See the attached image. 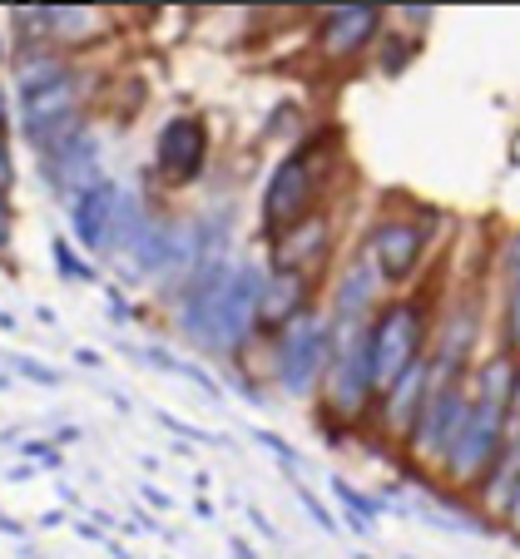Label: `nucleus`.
Returning <instances> with one entry per match:
<instances>
[{"label":"nucleus","instance_id":"nucleus-22","mask_svg":"<svg viewBox=\"0 0 520 559\" xmlns=\"http://www.w3.org/2000/svg\"><path fill=\"white\" fill-rule=\"evenodd\" d=\"M328 486H332V496H338L342 515H357V520H367V525H377L387 510H397L392 500H382V496H371V490L352 486L347 475H328Z\"/></svg>","mask_w":520,"mask_h":559},{"label":"nucleus","instance_id":"nucleus-15","mask_svg":"<svg viewBox=\"0 0 520 559\" xmlns=\"http://www.w3.org/2000/svg\"><path fill=\"white\" fill-rule=\"evenodd\" d=\"M119 193H125V183H115V179L105 174V179H95L85 193H80V199L70 203V233H74V243L85 248L90 258H109Z\"/></svg>","mask_w":520,"mask_h":559},{"label":"nucleus","instance_id":"nucleus-32","mask_svg":"<svg viewBox=\"0 0 520 559\" xmlns=\"http://www.w3.org/2000/svg\"><path fill=\"white\" fill-rule=\"evenodd\" d=\"M11 193H15V148L0 134V199H11Z\"/></svg>","mask_w":520,"mask_h":559},{"label":"nucleus","instance_id":"nucleus-30","mask_svg":"<svg viewBox=\"0 0 520 559\" xmlns=\"http://www.w3.org/2000/svg\"><path fill=\"white\" fill-rule=\"evenodd\" d=\"M228 386H234L244 402H263V386H258V377H248V361L228 367Z\"/></svg>","mask_w":520,"mask_h":559},{"label":"nucleus","instance_id":"nucleus-17","mask_svg":"<svg viewBox=\"0 0 520 559\" xmlns=\"http://www.w3.org/2000/svg\"><path fill=\"white\" fill-rule=\"evenodd\" d=\"M109 35H115L109 11H95V5H45V40L60 45L64 55H80L90 45L109 40Z\"/></svg>","mask_w":520,"mask_h":559},{"label":"nucleus","instance_id":"nucleus-45","mask_svg":"<svg viewBox=\"0 0 520 559\" xmlns=\"http://www.w3.org/2000/svg\"><path fill=\"white\" fill-rule=\"evenodd\" d=\"M402 559H416V555H402Z\"/></svg>","mask_w":520,"mask_h":559},{"label":"nucleus","instance_id":"nucleus-7","mask_svg":"<svg viewBox=\"0 0 520 559\" xmlns=\"http://www.w3.org/2000/svg\"><path fill=\"white\" fill-rule=\"evenodd\" d=\"M15 124H21V139L45 154V148L74 139L80 129H90V80L85 70L64 74L60 85L40 90V95H25L21 109H15Z\"/></svg>","mask_w":520,"mask_h":559},{"label":"nucleus","instance_id":"nucleus-5","mask_svg":"<svg viewBox=\"0 0 520 559\" xmlns=\"http://www.w3.org/2000/svg\"><path fill=\"white\" fill-rule=\"evenodd\" d=\"M268 352V386L287 402H318L322 377H328V361H332V322L328 312H308L297 317L293 328H283L277 337L263 342Z\"/></svg>","mask_w":520,"mask_h":559},{"label":"nucleus","instance_id":"nucleus-3","mask_svg":"<svg viewBox=\"0 0 520 559\" xmlns=\"http://www.w3.org/2000/svg\"><path fill=\"white\" fill-rule=\"evenodd\" d=\"M436 218L446 213L426 209V203L406 199V209H377L362 233V248L371 253L377 273H382L387 287H412L422 283L426 263H432V248H436Z\"/></svg>","mask_w":520,"mask_h":559},{"label":"nucleus","instance_id":"nucleus-19","mask_svg":"<svg viewBox=\"0 0 520 559\" xmlns=\"http://www.w3.org/2000/svg\"><path fill=\"white\" fill-rule=\"evenodd\" d=\"M516 381H520V361L510 352L491 347L486 357L471 367L466 377V391L476 406H491V412H506L510 416V402H516Z\"/></svg>","mask_w":520,"mask_h":559},{"label":"nucleus","instance_id":"nucleus-14","mask_svg":"<svg viewBox=\"0 0 520 559\" xmlns=\"http://www.w3.org/2000/svg\"><path fill=\"white\" fill-rule=\"evenodd\" d=\"M35 158H40L45 189H50L60 203H74L95 179H105V169H99V164H105V144H99L95 124L80 129V134L64 139V144L45 148V154H35Z\"/></svg>","mask_w":520,"mask_h":559},{"label":"nucleus","instance_id":"nucleus-16","mask_svg":"<svg viewBox=\"0 0 520 559\" xmlns=\"http://www.w3.org/2000/svg\"><path fill=\"white\" fill-rule=\"evenodd\" d=\"M322 307V283L297 273H268L263 287V342L277 337L283 328H293L297 317H308Z\"/></svg>","mask_w":520,"mask_h":559},{"label":"nucleus","instance_id":"nucleus-13","mask_svg":"<svg viewBox=\"0 0 520 559\" xmlns=\"http://www.w3.org/2000/svg\"><path fill=\"white\" fill-rule=\"evenodd\" d=\"M382 31H387L382 5H332V11H318V21H312V50H318L322 64L342 70V64L377 50Z\"/></svg>","mask_w":520,"mask_h":559},{"label":"nucleus","instance_id":"nucleus-21","mask_svg":"<svg viewBox=\"0 0 520 559\" xmlns=\"http://www.w3.org/2000/svg\"><path fill=\"white\" fill-rule=\"evenodd\" d=\"M312 134V124H308V115H303V105L297 99H277L273 109H268V119H263V139L268 144H303V139Z\"/></svg>","mask_w":520,"mask_h":559},{"label":"nucleus","instance_id":"nucleus-23","mask_svg":"<svg viewBox=\"0 0 520 559\" xmlns=\"http://www.w3.org/2000/svg\"><path fill=\"white\" fill-rule=\"evenodd\" d=\"M496 347L520 361V277L500 283L496 297Z\"/></svg>","mask_w":520,"mask_h":559},{"label":"nucleus","instance_id":"nucleus-9","mask_svg":"<svg viewBox=\"0 0 520 559\" xmlns=\"http://www.w3.org/2000/svg\"><path fill=\"white\" fill-rule=\"evenodd\" d=\"M506 431H510V416L506 412L476 406V412H471V421H466V431H461V441L451 445L446 465L436 471V475H441V486L457 490L461 500L476 496V490L491 480V471L506 461Z\"/></svg>","mask_w":520,"mask_h":559},{"label":"nucleus","instance_id":"nucleus-12","mask_svg":"<svg viewBox=\"0 0 520 559\" xmlns=\"http://www.w3.org/2000/svg\"><path fill=\"white\" fill-rule=\"evenodd\" d=\"M392 297V287L382 283L377 263H371L367 248H352L342 253V263L328 277V297H322V312H328L332 328H371L377 307Z\"/></svg>","mask_w":520,"mask_h":559},{"label":"nucleus","instance_id":"nucleus-46","mask_svg":"<svg viewBox=\"0 0 520 559\" xmlns=\"http://www.w3.org/2000/svg\"><path fill=\"white\" fill-rule=\"evenodd\" d=\"M0 55H5V45H0Z\"/></svg>","mask_w":520,"mask_h":559},{"label":"nucleus","instance_id":"nucleus-37","mask_svg":"<svg viewBox=\"0 0 520 559\" xmlns=\"http://www.w3.org/2000/svg\"><path fill=\"white\" fill-rule=\"evenodd\" d=\"M0 134L11 139V95H5V85H0Z\"/></svg>","mask_w":520,"mask_h":559},{"label":"nucleus","instance_id":"nucleus-2","mask_svg":"<svg viewBox=\"0 0 520 559\" xmlns=\"http://www.w3.org/2000/svg\"><path fill=\"white\" fill-rule=\"evenodd\" d=\"M436 337V297H426V287L416 293H392L367 328V357H371V381L377 396L392 386L402 371H412L416 361L432 357Z\"/></svg>","mask_w":520,"mask_h":559},{"label":"nucleus","instance_id":"nucleus-11","mask_svg":"<svg viewBox=\"0 0 520 559\" xmlns=\"http://www.w3.org/2000/svg\"><path fill=\"white\" fill-rule=\"evenodd\" d=\"M471 412H476V402H471L466 381H457V386H436L432 381V396H426L422 406V421H416L412 441H406V461H416L422 471H441L446 455H451V445L461 441V431H466ZM441 480V475H436Z\"/></svg>","mask_w":520,"mask_h":559},{"label":"nucleus","instance_id":"nucleus-4","mask_svg":"<svg viewBox=\"0 0 520 559\" xmlns=\"http://www.w3.org/2000/svg\"><path fill=\"white\" fill-rule=\"evenodd\" d=\"M312 416L347 426V431L367 436L371 416H377V381H371V357H367V328H332V361L322 391L312 402Z\"/></svg>","mask_w":520,"mask_h":559},{"label":"nucleus","instance_id":"nucleus-25","mask_svg":"<svg viewBox=\"0 0 520 559\" xmlns=\"http://www.w3.org/2000/svg\"><path fill=\"white\" fill-rule=\"evenodd\" d=\"M491 267H496L500 283L520 277V228H506V233H500V243L491 248Z\"/></svg>","mask_w":520,"mask_h":559},{"label":"nucleus","instance_id":"nucleus-26","mask_svg":"<svg viewBox=\"0 0 520 559\" xmlns=\"http://www.w3.org/2000/svg\"><path fill=\"white\" fill-rule=\"evenodd\" d=\"M293 496H297V506H303V510H308V515H312V525H318L322 535H338V520H332V510L322 506V500L312 496V490L303 486V480H293Z\"/></svg>","mask_w":520,"mask_h":559},{"label":"nucleus","instance_id":"nucleus-8","mask_svg":"<svg viewBox=\"0 0 520 559\" xmlns=\"http://www.w3.org/2000/svg\"><path fill=\"white\" fill-rule=\"evenodd\" d=\"M209 158H213L209 115H199V109H179V115H169L159 124V134H154V164H149V169H154V179H159L169 193H179V189L203 183Z\"/></svg>","mask_w":520,"mask_h":559},{"label":"nucleus","instance_id":"nucleus-33","mask_svg":"<svg viewBox=\"0 0 520 559\" xmlns=\"http://www.w3.org/2000/svg\"><path fill=\"white\" fill-rule=\"evenodd\" d=\"M139 496H144V506L154 510V515H164V510H174V496H169V490H159V486H154V480H144V486H139Z\"/></svg>","mask_w":520,"mask_h":559},{"label":"nucleus","instance_id":"nucleus-36","mask_svg":"<svg viewBox=\"0 0 520 559\" xmlns=\"http://www.w3.org/2000/svg\"><path fill=\"white\" fill-rule=\"evenodd\" d=\"M248 520H253V525H258V535H268V539H277V530H273V520H268V515H263V510H258V506H248Z\"/></svg>","mask_w":520,"mask_h":559},{"label":"nucleus","instance_id":"nucleus-18","mask_svg":"<svg viewBox=\"0 0 520 559\" xmlns=\"http://www.w3.org/2000/svg\"><path fill=\"white\" fill-rule=\"evenodd\" d=\"M11 70H15V95L25 99V95H40V90L60 85L64 74H74L80 64L50 40H25V45H15Z\"/></svg>","mask_w":520,"mask_h":559},{"label":"nucleus","instance_id":"nucleus-41","mask_svg":"<svg viewBox=\"0 0 520 559\" xmlns=\"http://www.w3.org/2000/svg\"><path fill=\"white\" fill-rule=\"evenodd\" d=\"M0 332H15V312H0Z\"/></svg>","mask_w":520,"mask_h":559},{"label":"nucleus","instance_id":"nucleus-1","mask_svg":"<svg viewBox=\"0 0 520 559\" xmlns=\"http://www.w3.org/2000/svg\"><path fill=\"white\" fill-rule=\"evenodd\" d=\"M342 158H347V144L338 124H318L303 144L277 158L258 193V243H273L303 218L328 209L332 174L342 169Z\"/></svg>","mask_w":520,"mask_h":559},{"label":"nucleus","instance_id":"nucleus-38","mask_svg":"<svg viewBox=\"0 0 520 559\" xmlns=\"http://www.w3.org/2000/svg\"><path fill=\"white\" fill-rule=\"evenodd\" d=\"M74 361H80V367H99V352H90V347H80V352H74Z\"/></svg>","mask_w":520,"mask_h":559},{"label":"nucleus","instance_id":"nucleus-20","mask_svg":"<svg viewBox=\"0 0 520 559\" xmlns=\"http://www.w3.org/2000/svg\"><path fill=\"white\" fill-rule=\"evenodd\" d=\"M416 55H422V40L406 31H397V25H387L382 40H377V50H371V70L387 74V80H397V74H406L416 64Z\"/></svg>","mask_w":520,"mask_h":559},{"label":"nucleus","instance_id":"nucleus-47","mask_svg":"<svg viewBox=\"0 0 520 559\" xmlns=\"http://www.w3.org/2000/svg\"><path fill=\"white\" fill-rule=\"evenodd\" d=\"M31 559H40V555H31Z\"/></svg>","mask_w":520,"mask_h":559},{"label":"nucleus","instance_id":"nucleus-35","mask_svg":"<svg viewBox=\"0 0 520 559\" xmlns=\"http://www.w3.org/2000/svg\"><path fill=\"white\" fill-rule=\"evenodd\" d=\"M500 535H510L520 545V486H516V496H510V510H506V520H500Z\"/></svg>","mask_w":520,"mask_h":559},{"label":"nucleus","instance_id":"nucleus-27","mask_svg":"<svg viewBox=\"0 0 520 559\" xmlns=\"http://www.w3.org/2000/svg\"><path fill=\"white\" fill-rule=\"evenodd\" d=\"M253 441H258V445H268V451H273V461L283 465V471L297 480V471H303V461H297V451L283 441V436H277V431H263V426H258V431H253Z\"/></svg>","mask_w":520,"mask_h":559},{"label":"nucleus","instance_id":"nucleus-39","mask_svg":"<svg viewBox=\"0 0 520 559\" xmlns=\"http://www.w3.org/2000/svg\"><path fill=\"white\" fill-rule=\"evenodd\" d=\"M193 515H199V520H213V500H193Z\"/></svg>","mask_w":520,"mask_h":559},{"label":"nucleus","instance_id":"nucleus-44","mask_svg":"<svg viewBox=\"0 0 520 559\" xmlns=\"http://www.w3.org/2000/svg\"><path fill=\"white\" fill-rule=\"evenodd\" d=\"M352 559H371V555H352Z\"/></svg>","mask_w":520,"mask_h":559},{"label":"nucleus","instance_id":"nucleus-10","mask_svg":"<svg viewBox=\"0 0 520 559\" xmlns=\"http://www.w3.org/2000/svg\"><path fill=\"white\" fill-rule=\"evenodd\" d=\"M268 248V273H297V277H312V283L328 287L332 267L342 263V248H338V209H322L312 218H303L297 228H287L283 238H273Z\"/></svg>","mask_w":520,"mask_h":559},{"label":"nucleus","instance_id":"nucleus-43","mask_svg":"<svg viewBox=\"0 0 520 559\" xmlns=\"http://www.w3.org/2000/svg\"><path fill=\"white\" fill-rule=\"evenodd\" d=\"M5 386H11V377H0V391H5Z\"/></svg>","mask_w":520,"mask_h":559},{"label":"nucleus","instance_id":"nucleus-34","mask_svg":"<svg viewBox=\"0 0 520 559\" xmlns=\"http://www.w3.org/2000/svg\"><path fill=\"white\" fill-rule=\"evenodd\" d=\"M15 238V203L0 199V253H5V243Z\"/></svg>","mask_w":520,"mask_h":559},{"label":"nucleus","instance_id":"nucleus-28","mask_svg":"<svg viewBox=\"0 0 520 559\" xmlns=\"http://www.w3.org/2000/svg\"><path fill=\"white\" fill-rule=\"evenodd\" d=\"M21 455H31L40 471H64V451H60V441H25L21 445Z\"/></svg>","mask_w":520,"mask_h":559},{"label":"nucleus","instance_id":"nucleus-6","mask_svg":"<svg viewBox=\"0 0 520 559\" xmlns=\"http://www.w3.org/2000/svg\"><path fill=\"white\" fill-rule=\"evenodd\" d=\"M486 357V297L481 287H466L451 297V307H436V337H432V381L457 386L471 377V367Z\"/></svg>","mask_w":520,"mask_h":559},{"label":"nucleus","instance_id":"nucleus-42","mask_svg":"<svg viewBox=\"0 0 520 559\" xmlns=\"http://www.w3.org/2000/svg\"><path fill=\"white\" fill-rule=\"evenodd\" d=\"M510 416H520V381H516V402H510Z\"/></svg>","mask_w":520,"mask_h":559},{"label":"nucleus","instance_id":"nucleus-40","mask_svg":"<svg viewBox=\"0 0 520 559\" xmlns=\"http://www.w3.org/2000/svg\"><path fill=\"white\" fill-rule=\"evenodd\" d=\"M228 555H234V559H253V549H248L244 539H234V545H228Z\"/></svg>","mask_w":520,"mask_h":559},{"label":"nucleus","instance_id":"nucleus-29","mask_svg":"<svg viewBox=\"0 0 520 559\" xmlns=\"http://www.w3.org/2000/svg\"><path fill=\"white\" fill-rule=\"evenodd\" d=\"M11 371H21V377H31L35 386H60V371L55 367H45V361H35V357H11Z\"/></svg>","mask_w":520,"mask_h":559},{"label":"nucleus","instance_id":"nucleus-31","mask_svg":"<svg viewBox=\"0 0 520 559\" xmlns=\"http://www.w3.org/2000/svg\"><path fill=\"white\" fill-rule=\"evenodd\" d=\"M159 426H164V431H174V436H184V441H193V445H213V441H218L213 431H203V426L179 421V416H159Z\"/></svg>","mask_w":520,"mask_h":559},{"label":"nucleus","instance_id":"nucleus-24","mask_svg":"<svg viewBox=\"0 0 520 559\" xmlns=\"http://www.w3.org/2000/svg\"><path fill=\"white\" fill-rule=\"evenodd\" d=\"M50 258H55V273L60 277H70V283H95V263H85V258L74 253V243L70 238H55L50 243Z\"/></svg>","mask_w":520,"mask_h":559}]
</instances>
